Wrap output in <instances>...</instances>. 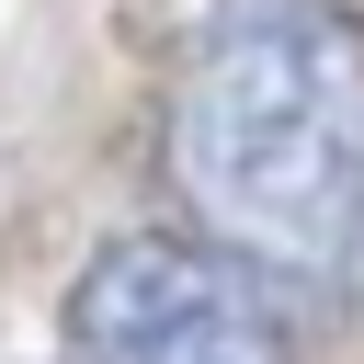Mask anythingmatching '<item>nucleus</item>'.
<instances>
[{
	"instance_id": "f257e3e1",
	"label": "nucleus",
	"mask_w": 364,
	"mask_h": 364,
	"mask_svg": "<svg viewBox=\"0 0 364 364\" xmlns=\"http://www.w3.org/2000/svg\"><path fill=\"white\" fill-rule=\"evenodd\" d=\"M193 228L296 296H364V23L341 0H205L171 57Z\"/></svg>"
},
{
	"instance_id": "f03ea898",
	"label": "nucleus",
	"mask_w": 364,
	"mask_h": 364,
	"mask_svg": "<svg viewBox=\"0 0 364 364\" xmlns=\"http://www.w3.org/2000/svg\"><path fill=\"white\" fill-rule=\"evenodd\" d=\"M68 364H284V318L216 239L125 228L68 284Z\"/></svg>"
}]
</instances>
